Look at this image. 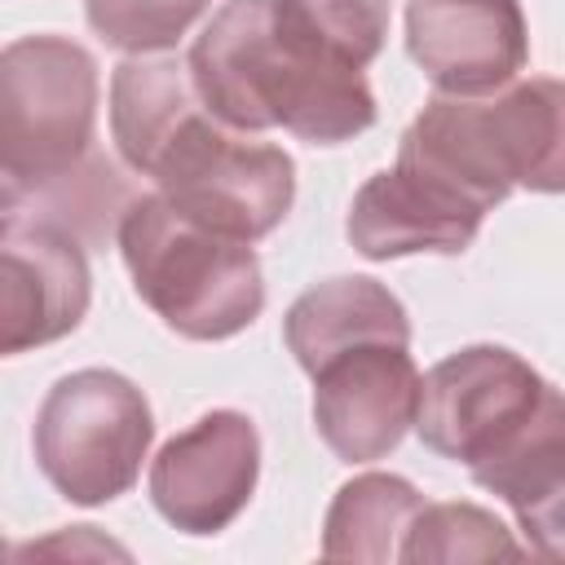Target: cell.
Here are the masks:
<instances>
[{
	"label": "cell",
	"mask_w": 565,
	"mask_h": 565,
	"mask_svg": "<svg viewBox=\"0 0 565 565\" xmlns=\"http://www.w3.org/2000/svg\"><path fill=\"white\" fill-rule=\"evenodd\" d=\"M477 128L512 190L565 194V79L534 75L477 97Z\"/></svg>",
	"instance_id": "12"
},
{
	"label": "cell",
	"mask_w": 565,
	"mask_h": 565,
	"mask_svg": "<svg viewBox=\"0 0 565 565\" xmlns=\"http://www.w3.org/2000/svg\"><path fill=\"white\" fill-rule=\"evenodd\" d=\"M512 530L477 508V503H424L415 516L402 561H494V556H525Z\"/></svg>",
	"instance_id": "16"
},
{
	"label": "cell",
	"mask_w": 565,
	"mask_h": 565,
	"mask_svg": "<svg viewBox=\"0 0 565 565\" xmlns=\"http://www.w3.org/2000/svg\"><path fill=\"white\" fill-rule=\"evenodd\" d=\"M406 53L437 93L490 97L530 62L521 0H406Z\"/></svg>",
	"instance_id": "10"
},
{
	"label": "cell",
	"mask_w": 565,
	"mask_h": 565,
	"mask_svg": "<svg viewBox=\"0 0 565 565\" xmlns=\"http://www.w3.org/2000/svg\"><path fill=\"white\" fill-rule=\"evenodd\" d=\"M424 512V494L393 472H362L335 490L322 521V556L327 561H402L406 534Z\"/></svg>",
	"instance_id": "15"
},
{
	"label": "cell",
	"mask_w": 565,
	"mask_h": 565,
	"mask_svg": "<svg viewBox=\"0 0 565 565\" xmlns=\"http://www.w3.org/2000/svg\"><path fill=\"white\" fill-rule=\"evenodd\" d=\"M132 291L185 340H230L265 309V274L247 238L221 234L159 190L137 194L119 221Z\"/></svg>",
	"instance_id": "3"
},
{
	"label": "cell",
	"mask_w": 565,
	"mask_h": 565,
	"mask_svg": "<svg viewBox=\"0 0 565 565\" xmlns=\"http://www.w3.org/2000/svg\"><path fill=\"white\" fill-rule=\"evenodd\" d=\"M481 221L486 212L455 194L446 181L397 159L353 194L344 234L366 260H397L424 252L459 256L472 247Z\"/></svg>",
	"instance_id": "11"
},
{
	"label": "cell",
	"mask_w": 565,
	"mask_h": 565,
	"mask_svg": "<svg viewBox=\"0 0 565 565\" xmlns=\"http://www.w3.org/2000/svg\"><path fill=\"white\" fill-rule=\"evenodd\" d=\"M415 433L512 512L565 481V393L503 344H468L424 375Z\"/></svg>",
	"instance_id": "2"
},
{
	"label": "cell",
	"mask_w": 565,
	"mask_h": 565,
	"mask_svg": "<svg viewBox=\"0 0 565 565\" xmlns=\"http://www.w3.org/2000/svg\"><path fill=\"white\" fill-rule=\"evenodd\" d=\"M256 477V424L243 411H207L154 455L150 503L181 534H221L252 503Z\"/></svg>",
	"instance_id": "9"
},
{
	"label": "cell",
	"mask_w": 565,
	"mask_h": 565,
	"mask_svg": "<svg viewBox=\"0 0 565 565\" xmlns=\"http://www.w3.org/2000/svg\"><path fill=\"white\" fill-rule=\"evenodd\" d=\"M146 177L185 216L247 243L274 234L296 203L291 154L221 124L207 106L172 132Z\"/></svg>",
	"instance_id": "6"
},
{
	"label": "cell",
	"mask_w": 565,
	"mask_h": 565,
	"mask_svg": "<svg viewBox=\"0 0 565 565\" xmlns=\"http://www.w3.org/2000/svg\"><path fill=\"white\" fill-rule=\"evenodd\" d=\"M199 110L203 97L194 88L190 62L172 53L128 57L110 75V137L119 159L141 177L172 141V132Z\"/></svg>",
	"instance_id": "14"
},
{
	"label": "cell",
	"mask_w": 565,
	"mask_h": 565,
	"mask_svg": "<svg viewBox=\"0 0 565 565\" xmlns=\"http://www.w3.org/2000/svg\"><path fill=\"white\" fill-rule=\"evenodd\" d=\"M212 0H84V18L102 44L146 57L168 53L207 13Z\"/></svg>",
	"instance_id": "17"
},
{
	"label": "cell",
	"mask_w": 565,
	"mask_h": 565,
	"mask_svg": "<svg viewBox=\"0 0 565 565\" xmlns=\"http://www.w3.org/2000/svg\"><path fill=\"white\" fill-rule=\"evenodd\" d=\"M516 525L525 534V547L543 561H565V481L552 486L543 499L516 508Z\"/></svg>",
	"instance_id": "19"
},
{
	"label": "cell",
	"mask_w": 565,
	"mask_h": 565,
	"mask_svg": "<svg viewBox=\"0 0 565 565\" xmlns=\"http://www.w3.org/2000/svg\"><path fill=\"white\" fill-rule=\"evenodd\" d=\"M154 441V415L146 393L102 366L62 375L35 415L31 450L44 481L79 503L97 508L132 490Z\"/></svg>",
	"instance_id": "5"
},
{
	"label": "cell",
	"mask_w": 565,
	"mask_h": 565,
	"mask_svg": "<svg viewBox=\"0 0 565 565\" xmlns=\"http://www.w3.org/2000/svg\"><path fill=\"white\" fill-rule=\"evenodd\" d=\"M287 13L335 57L371 66L388 40V0H282Z\"/></svg>",
	"instance_id": "18"
},
{
	"label": "cell",
	"mask_w": 565,
	"mask_h": 565,
	"mask_svg": "<svg viewBox=\"0 0 565 565\" xmlns=\"http://www.w3.org/2000/svg\"><path fill=\"white\" fill-rule=\"evenodd\" d=\"M185 62L203 106L252 137L282 128L313 146H340L375 124L362 66L322 49L282 0H225Z\"/></svg>",
	"instance_id": "1"
},
{
	"label": "cell",
	"mask_w": 565,
	"mask_h": 565,
	"mask_svg": "<svg viewBox=\"0 0 565 565\" xmlns=\"http://www.w3.org/2000/svg\"><path fill=\"white\" fill-rule=\"evenodd\" d=\"M97 62L66 35H22L0 53V172L4 207H22L75 177L102 154Z\"/></svg>",
	"instance_id": "4"
},
{
	"label": "cell",
	"mask_w": 565,
	"mask_h": 565,
	"mask_svg": "<svg viewBox=\"0 0 565 565\" xmlns=\"http://www.w3.org/2000/svg\"><path fill=\"white\" fill-rule=\"evenodd\" d=\"M313 428L340 463H375L415 428L424 375L411 344H358L313 375Z\"/></svg>",
	"instance_id": "8"
},
{
	"label": "cell",
	"mask_w": 565,
	"mask_h": 565,
	"mask_svg": "<svg viewBox=\"0 0 565 565\" xmlns=\"http://www.w3.org/2000/svg\"><path fill=\"white\" fill-rule=\"evenodd\" d=\"M282 340L305 375H313L327 358L358 344H411V318L402 300L362 274L327 278L300 291L282 318Z\"/></svg>",
	"instance_id": "13"
},
{
	"label": "cell",
	"mask_w": 565,
	"mask_h": 565,
	"mask_svg": "<svg viewBox=\"0 0 565 565\" xmlns=\"http://www.w3.org/2000/svg\"><path fill=\"white\" fill-rule=\"evenodd\" d=\"M93 300L84 238L26 207L0 216V353L71 335Z\"/></svg>",
	"instance_id": "7"
}]
</instances>
